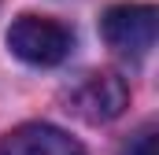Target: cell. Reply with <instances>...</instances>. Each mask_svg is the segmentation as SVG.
<instances>
[{
  "label": "cell",
  "instance_id": "6da1fadb",
  "mask_svg": "<svg viewBox=\"0 0 159 155\" xmlns=\"http://www.w3.org/2000/svg\"><path fill=\"white\" fill-rule=\"evenodd\" d=\"M7 48L30 67H59L74 48V30L48 15H19L7 30Z\"/></svg>",
  "mask_w": 159,
  "mask_h": 155
},
{
  "label": "cell",
  "instance_id": "7a4b0ae2",
  "mask_svg": "<svg viewBox=\"0 0 159 155\" xmlns=\"http://www.w3.org/2000/svg\"><path fill=\"white\" fill-rule=\"evenodd\" d=\"M159 11L152 4H115L100 15V33L107 48H115L126 59H144L156 44Z\"/></svg>",
  "mask_w": 159,
  "mask_h": 155
},
{
  "label": "cell",
  "instance_id": "3957f363",
  "mask_svg": "<svg viewBox=\"0 0 159 155\" xmlns=\"http://www.w3.org/2000/svg\"><path fill=\"white\" fill-rule=\"evenodd\" d=\"M126 104H129V85L115 70H93L67 92V111H74L89 126L115 122L126 111Z\"/></svg>",
  "mask_w": 159,
  "mask_h": 155
},
{
  "label": "cell",
  "instance_id": "277c9868",
  "mask_svg": "<svg viewBox=\"0 0 159 155\" xmlns=\"http://www.w3.org/2000/svg\"><path fill=\"white\" fill-rule=\"evenodd\" d=\"M0 155H85V144L59 126L26 122L0 140Z\"/></svg>",
  "mask_w": 159,
  "mask_h": 155
},
{
  "label": "cell",
  "instance_id": "5b68a950",
  "mask_svg": "<svg viewBox=\"0 0 159 155\" xmlns=\"http://www.w3.org/2000/svg\"><path fill=\"white\" fill-rule=\"evenodd\" d=\"M126 155H156V129L144 126V129L133 137V144H129V152H126Z\"/></svg>",
  "mask_w": 159,
  "mask_h": 155
}]
</instances>
